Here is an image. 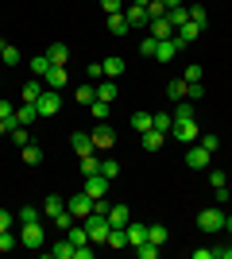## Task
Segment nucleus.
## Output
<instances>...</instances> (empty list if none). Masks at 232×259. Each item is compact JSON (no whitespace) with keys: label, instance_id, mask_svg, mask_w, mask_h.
Returning a JSON list of instances; mask_svg holds the SVG:
<instances>
[{"label":"nucleus","instance_id":"obj_1","mask_svg":"<svg viewBox=\"0 0 232 259\" xmlns=\"http://www.w3.org/2000/svg\"><path fill=\"white\" fill-rule=\"evenodd\" d=\"M89 136H93V147H97V151H112V147H116V136H112L109 120H97Z\"/></svg>","mask_w":232,"mask_h":259},{"label":"nucleus","instance_id":"obj_2","mask_svg":"<svg viewBox=\"0 0 232 259\" xmlns=\"http://www.w3.org/2000/svg\"><path fill=\"white\" fill-rule=\"evenodd\" d=\"M85 228H89V240H93V244H105V236H109V217L105 213H89L85 217Z\"/></svg>","mask_w":232,"mask_h":259},{"label":"nucleus","instance_id":"obj_3","mask_svg":"<svg viewBox=\"0 0 232 259\" xmlns=\"http://www.w3.org/2000/svg\"><path fill=\"white\" fill-rule=\"evenodd\" d=\"M43 225L35 221V225H20V248H43Z\"/></svg>","mask_w":232,"mask_h":259},{"label":"nucleus","instance_id":"obj_4","mask_svg":"<svg viewBox=\"0 0 232 259\" xmlns=\"http://www.w3.org/2000/svg\"><path fill=\"white\" fill-rule=\"evenodd\" d=\"M35 108H39V116H58V108H62L58 89H43V97L35 101Z\"/></svg>","mask_w":232,"mask_h":259},{"label":"nucleus","instance_id":"obj_5","mask_svg":"<svg viewBox=\"0 0 232 259\" xmlns=\"http://www.w3.org/2000/svg\"><path fill=\"white\" fill-rule=\"evenodd\" d=\"M198 228L201 232H221L224 228V213L221 209H201L198 213Z\"/></svg>","mask_w":232,"mask_h":259},{"label":"nucleus","instance_id":"obj_6","mask_svg":"<svg viewBox=\"0 0 232 259\" xmlns=\"http://www.w3.org/2000/svg\"><path fill=\"white\" fill-rule=\"evenodd\" d=\"M66 209L74 213V221H85V217L93 213V197H89L85 190H81V194H74V197L66 201Z\"/></svg>","mask_w":232,"mask_h":259},{"label":"nucleus","instance_id":"obj_7","mask_svg":"<svg viewBox=\"0 0 232 259\" xmlns=\"http://www.w3.org/2000/svg\"><path fill=\"white\" fill-rule=\"evenodd\" d=\"M170 136H174L178 143H198V136H201V132H198V120H178L174 128H170Z\"/></svg>","mask_w":232,"mask_h":259},{"label":"nucleus","instance_id":"obj_8","mask_svg":"<svg viewBox=\"0 0 232 259\" xmlns=\"http://www.w3.org/2000/svg\"><path fill=\"white\" fill-rule=\"evenodd\" d=\"M182 47H186V43H182L178 35H174V39H159V47H155V58H159V62H174Z\"/></svg>","mask_w":232,"mask_h":259},{"label":"nucleus","instance_id":"obj_9","mask_svg":"<svg viewBox=\"0 0 232 259\" xmlns=\"http://www.w3.org/2000/svg\"><path fill=\"white\" fill-rule=\"evenodd\" d=\"M186 166L190 170H205L209 166V151L201 143H186Z\"/></svg>","mask_w":232,"mask_h":259},{"label":"nucleus","instance_id":"obj_10","mask_svg":"<svg viewBox=\"0 0 232 259\" xmlns=\"http://www.w3.org/2000/svg\"><path fill=\"white\" fill-rule=\"evenodd\" d=\"M109 186H112V182H109L101 170H97V174H85V194H89V197H105V194H109Z\"/></svg>","mask_w":232,"mask_h":259},{"label":"nucleus","instance_id":"obj_11","mask_svg":"<svg viewBox=\"0 0 232 259\" xmlns=\"http://www.w3.org/2000/svg\"><path fill=\"white\" fill-rule=\"evenodd\" d=\"M66 81H70V77H66V66H51V70L43 74V85L47 89H66Z\"/></svg>","mask_w":232,"mask_h":259},{"label":"nucleus","instance_id":"obj_12","mask_svg":"<svg viewBox=\"0 0 232 259\" xmlns=\"http://www.w3.org/2000/svg\"><path fill=\"white\" fill-rule=\"evenodd\" d=\"M124 232H128V248H140V244L147 240V225H140V221H128Z\"/></svg>","mask_w":232,"mask_h":259},{"label":"nucleus","instance_id":"obj_13","mask_svg":"<svg viewBox=\"0 0 232 259\" xmlns=\"http://www.w3.org/2000/svg\"><path fill=\"white\" fill-rule=\"evenodd\" d=\"M147 35H151V39H174L178 31L166 23V16H163V20H151V23H147Z\"/></svg>","mask_w":232,"mask_h":259},{"label":"nucleus","instance_id":"obj_14","mask_svg":"<svg viewBox=\"0 0 232 259\" xmlns=\"http://www.w3.org/2000/svg\"><path fill=\"white\" fill-rule=\"evenodd\" d=\"M124 16H128V23L132 27H147V8H140V4H124Z\"/></svg>","mask_w":232,"mask_h":259},{"label":"nucleus","instance_id":"obj_15","mask_svg":"<svg viewBox=\"0 0 232 259\" xmlns=\"http://www.w3.org/2000/svg\"><path fill=\"white\" fill-rule=\"evenodd\" d=\"M166 23L170 27H182V23H190V4H178V8H166Z\"/></svg>","mask_w":232,"mask_h":259},{"label":"nucleus","instance_id":"obj_16","mask_svg":"<svg viewBox=\"0 0 232 259\" xmlns=\"http://www.w3.org/2000/svg\"><path fill=\"white\" fill-rule=\"evenodd\" d=\"M128 221H132V209L128 205H109V225L112 228H124Z\"/></svg>","mask_w":232,"mask_h":259},{"label":"nucleus","instance_id":"obj_17","mask_svg":"<svg viewBox=\"0 0 232 259\" xmlns=\"http://www.w3.org/2000/svg\"><path fill=\"white\" fill-rule=\"evenodd\" d=\"M70 143H74L77 155H93V151H97V147H93V136H85V132H74V136H70Z\"/></svg>","mask_w":232,"mask_h":259},{"label":"nucleus","instance_id":"obj_18","mask_svg":"<svg viewBox=\"0 0 232 259\" xmlns=\"http://www.w3.org/2000/svg\"><path fill=\"white\" fill-rule=\"evenodd\" d=\"M140 143H144V151H159V147L166 143V136H163V132H155V128H147L144 136H140Z\"/></svg>","mask_w":232,"mask_h":259},{"label":"nucleus","instance_id":"obj_19","mask_svg":"<svg viewBox=\"0 0 232 259\" xmlns=\"http://www.w3.org/2000/svg\"><path fill=\"white\" fill-rule=\"evenodd\" d=\"M47 58H51L55 66H66L70 62V47L66 43H51V47H47Z\"/></svg>","mask_w":232,"mask_h":259},{"label":"nucleus","instance_id":"obj_20","mask_svg":"<svg viewBox=\"0 0 232 259\" xmlns=\"http://www.w3.org/2000/svg\"><path fill=\"white\" fill-rule=\"evenodd\" d=\"M109 31L112 35H128V31H132V23H128L124 12H112V16H109Z\"/></svg>","mask_w":232,"mask_h":259},{"label":"nucleus","instance_id":"obj_21","mask_svg":"<svg viewBox=\"0 0 232 259\" xmlns=\"http://www.w3.org/2000/svg\"><path fill=\"white\" fill-rule=\"evenodd\" d=\"M151 128L163 132V136H170V128H174V116L170 112H151Z\"/></svg>","mask_w":232,"mask_h":259},{"label":"nucleus","instance_id":"obj_22","mask_svg":"<svg viewBox=\"0 0 232 259\" xmlns=\"http://www.w3.org/2000/svg\"><path fill=\"white\" fill-rule=\"evenodd\" d=\"M74 101L77 105H93V101H97V85H89V81H81V85H77V93H74Z\"/></svg>","mask_w":232,"mask_h":259},{"label":"nucleus","instance_id":"obj_23","mask_svg":"<svg viewBox=\"0 0 232 259\" xmlns=\"http://www.w3.org/2000/svg\"><path fill=\"white\" fill-rule=\"evenodd\" d=\"M97 101H109V105H116V77H105L97 85Z\"/></svg>","mask_w":232,"mask_h":259},{"label":"nucleus","instance_id":"obj_24","mask_svg":"<svg viewBox=\"0 0 232 259\" xmlns=\"http://www.w3.org/2000/svg\"><path fill=\"white\" fill-rule=\"evenodd\" d=\"M166 97H170V101H186L190 97V85L182 81V77H174V81L166 85Z\"/></svg>","mask_w":232,"mask_h":259},{"label":"nucleus","instance_id":"obj_25","mask_svg":"<svg viewBox=\"0 0 232 259\" xmlns=\"http://www.w3.org/2000/svg\"><path fill=\"white\" fill-rule=\"evenodd\" d=\"M62 209H66V201H62L58 194H51V197L43 201V217H51V221H55V217L62 213Z\"/></svg>","mask_w":232,"mask_h":259},{"label":"nucleus","instance_id":"obj_26","mask_svg":"<svg viewBox=\"0 0 232 259\" xmlns=\"http://www.w3.org/2000/svg\"><path fill=\"white\" fill-rule=\"evenodd\" d=\"M39 97H43V77H35V81L23 85V101H27V105H35Z\"/></svg>","mask_w":232,"mask_h":259},{"label":"nucleus","instance_id":"obj_27","mask_svg":"<svg viewBox=\"0 0 232 259\" xmlns=\"http://www.w3.org/2000/svg\"><path fill=\"white\" fill-rule=\"evenodd\" d=\"M105 248H128V232H124V228H109V236H105Z\"/></svg>","mask_w":232,"mask_h":259},{"label":"nucleus","instance_id":"obj_28","mask_svg":"<svg viewBox=\"0 0 232 259\" xmlns=\"http://www.w3.org/2000/svg\"><path fill=\"white\" fill-rule=\"evenodd\" d=\"M31 120H39V108H35V105H27V101H23V105L16 108V124H31Z\"/></svg>","mask_w":232,"mask_h":259},{"label":"nucleus","instance_id":"obj_29","mask_svg":"<svg viewBox=\"0 0 232 259\" xmlns=\"http://www.w3.org/2000/svg\"><path fill=\"white\" fill-rule=\"evenodd\" d=\"M20 155H23V162H27V166H39V162H43V147H35V143L20 147Z\"/></svg>","mask_w":232,"mask_h":259},{"label":"nucleus","instance_id":"obj_30","mask_svg":"<svg viewBox=\"0 0 232 259\" xmlns=\"http://www.w3.org/2000/svg\"><path fill=\"white\" fill-rule=\"evenodd\" d=\"M198 35H201V27H198V23H194V20H190V23H182V27H178V39H182V43H194V39H198Z\"/></svg>","mask_w":232,"mask_h":259},{"label":"nucleus","instance_id":"obj_31","mask_svg":"<svg viewBox=\"0 0 232 259\" xmlns=\"http://www.w3.org/2000/svg\"><path fill=\"white\" fill-rule=\"evenodd\" d=\"M101 70H105V77H120L124 74V58H105Z\"/></svg>","mask_w":232,"mask_h":259},{"label":"nucleus","instance_id":"obj_32","mask_svg":"<svg viewBox=\"0 0 232 259\" xmlns=\"http://www.w3.org/2000/svg\"><path fill=\"white\" fill-rule=\"evenodd\" d=\"M166 236H170V232H166V225H147V240H151V244H159V248H163Z\"/></svg>","mask_w":232,"mask_h":259},{"label":"nucleus","instance_id":"obj_33","mask_svg":"<svg viewBox=\"0 0 232 259\" xmlns=\"http://www.w3.org/2000/svg\"><path fill=\"white\" fill-rule=\"evenodd\" d=\"M170 116H174V124L178 120H194V105H190V101H174V112H170Z\"/></svg>","mask_w":232,"mask_h":259},{"label":"nucleus","instance_id":"obj_34","mask_svg":"<svg viewBox=\"0 0 232 259\" xmlns=\"http://www.w3.org/2000/svg\"><path fill=\"white\" fill-rule=\"evenodd\" d=\"M97 170L105 174L109 182H116V174H120V162H116V159H101V166H97Z\"/></svg>","mask_w":232,"mask_h":259},{"label":"nucleus","instance_id":"obj_35","mask_svg":"<svg viewBox=\"0 0 232 259\" xmlns=\"http://www.w3.org/2000/svg\"><path fill=\"white\" fill-rule=\"evenodd\" d=\"M0 62H8V66H20V51L12 43H0Z\"/></svg>","mask_w":232,"mask_h":259},{"label":"nucleus","instance_id":"obj_36","mask_svg":"<svg viewBox=\"0 0 232 259\" xmlns=\"http://www.w3.org/2000/svg\"><path fill=\"white\" fill-rule=\"evenodd\" d=\"M128 124H132V128L144 136V132L151 128V112H132V120H128Z\"/></svg>","mask_w":232,"mask_h":259},{"label":"nucleus","instance_id":"obj_37","mask_svg":"<svg viewBox=\"0 0 232 259\" xmlns=\"http://www.w3.org/2000/svg\"><path fill=\"white\" fill-rule=\"evenodd\" d=\"M27 66H31V70H35V77H43V74H47V70H51V66H55V62H51L47 54H35V58H31V62H27Z\"/></svg>","mask_w":232,"mask_h":259},{"label":"nucleus","instance_id":"obj_38","mask_svg":"<svg viewBox=\"0 0 232 259\" xmlns=\"http://www.w3.org/2000/svg\"><path fill=\"white\" fill-rule=\"evenodd\" d=\"M8 140L16 143V147H27V143H31V136H27V128H23V124H16V128L8 132Z\"/></svg>","mask_w":232,"mask_h":259},{"label":"nucleus","instance_id":"obj_39","mask_svg":"<svg viewBox=\"0 0 232 259\" xmlns=\"http://www.w3.org/2000/svg\"><path fill=\"white\" fill-rule=\"evenodd\" d=\"M89 112H93V120H109L112 116V105H109V101H93Z\"/></svg>","mask_w":232,"mask_h":259},{"label":"nucleus","instance_id":"obj_40","mask_svg":"<svg viewBox=\"0 0 232 259\" xmlns=\"http://www.w3.org/2000/svg\"><path fill=\"white\" fill-rule=\"evenodd\" d=\"M12 248H20V236H16L12 228H4V232H0V251H12Z\"/></svg>","mask_w":232,"mask_h":259},{"label":"nucleus","instance_id":"obj_41","mask_svg":"<svg viewBox=\"0 0 232 259\" xmlns=\"http://www.w3.org/2000/svg\"><path fill=\"white\" fill-rule=\"evenodd\" d=\"M51 255H55V259H74V244H70V240H58Z\"/></svg>","mask_w":232,"mask_h":259},{"label":"nucleus","instance_id":"obj_42","mask_svg":"<svg viewBox=\"0 0 232 259\" xmlns=\"http://www.w3.org/2000/svg\"><path fill=\"white\" fill-rule=\"evenodd\" d=\"M35 221H43V213H39V209H31V205H23V209H20V225H35Z\"/></svg>","mask_w":232,"mask_h":259},{"label":"nucleus","instance_id":"obj_43","mask_svg":"<svg viewBox=\"0 0 232 259\" xmlns=\"http://www.w3.org/2000/svg\"><path fill=\"white\" fill-rule=\"evenodd\" d=\"M135 255H140V259H155V255H159V244H151V240H144V244L135 248Z\"/></svg>","mask_w":232,"mask_h":259},{"label":"nucleus","instance_id":"obj_44","mask_svg":"<svg viewBox=\"0 0 232 259\" xmlns=\"http://www.w3.org/2000/svg\"><path fill=\"white\" fill-rule=\"evenodd\" d=\"M190 20H194L201 31H205V20H209V16H205V8H201V4H190Z\"/></svg>","mask_w":232,"mask_h":259},{"label":"nucleus","instance_id":"obj_45","mask_svg":"<svg viewBox=\"0 0 232 259\" xmlns=\"http://www.w3.org/2000/svg\"><path fill=\"white\" fill-rule=\"evenodd\" d=\"M166 16V4L163 0H151V4H147V20H163Z\"/></svg>","mask_w":232,"mask_h":259},{"label":"nucleus","instance_id":"obj_46","mask_svg":"<svg viewBox=\"0 0 232 259\" xmlns=\"http://www.w3.org/2000/svg\"><path fill=\"white\" fill-rule=\"evenodd\" d=\"M97 166H101L97 155H81V174H97Z\"/></svg>","mask_w":232,"mask_h":259},{"label":"nucleus","instance_id":"obj_47","mask_svg":"<svg viewBox=\"0 0 232 259\" xmlns=\"http://www.w3.org/2000/svg\"><path fill=\"white\" fill-rule=\"evenodd\" d=\"M198 143H201V147H205V151H217V147H221V140H217V136H213V132H209V136H198Z\"/></svg>","mask_w":232,"mask_h":259},{"label":"nucleus","instance_id":"obj_48","mask_svg":"<svg viewBox=\"0 0 232 259\" xmlns=\"http://www.w3.org/2000/svg\"><path fill=\"white\" fill-rule=\"evenodd\" d=\"M155 47H159V39H151V35H147L144 43H140V54H144V58H155Z\"/></svg>","mask_w":232,"mask_h":259},{"label":"nucleus","instance_id":"obj_49","mask_svg":"<svg viewBox=\"0 0 232 259\" xmlns=\"http://www.w3.org/2000/svg\"><path fill=\"white\" fill-rule=\"evenodd\" d=\"M0 120H12V124H16V108H12V101H4V97H0Z\"/></svg>","mask_w":232,"mask_h":259},{"label":"nucleus","instance_id":"obj_50","mask_svg":"<svg viewBox=\"0 0 232 259\" xmlns=\"http://www.w3.org/2000/svg\"><path fill=\"white\" fill-rule=\"evenodd\" d=\"M97 77H105V70H101V62H89L85 66V81H97Z\"/></svg>","mask_w":232,"mask_h":259},{"label":"nucleus","instance_id":"obj_51","mask_svg":"<svg viewBox=\"0 0 232 259\" xmlns=\"http://www.w3.org/2000/svg\"><path fill=\"white\" fill-rule=\"evenodd\" d=\"M209 186H213V190H221V186H228V178H224L221 170H209Z\"/></svg>","mask_w":232,"mask_h":259},{"label":"nucleus","instance_id":"obj_52","mask_svg":"<svg viewBox=\"0 0 232 259\" xmlns=\"http://www.w3.org/2000/svg\"><path fill=\"white\" fill-rule=\"evenodd\" d=\"M182 81H186V85H194V81H201V66H190V70H186V77H182Z\"/></svg>","mask_w":232,"mask_h":259},{"label":"nucleus","instance_id":"obj_53","mask_svg":"<svg viewBox=\"0 0 232 259\" xmlns=\"http://www.w3.org/2000/svg\"><path fill=\"white\" fill-rule=\"evenodd\" d=\"M101 8L109 12V16H112V12H124V0H101Z\"/></svg>","mask_w":232,"mask_h":259},{"label":"nucleus","instance_id":"obj_54","mask_svg":"<svg viewBox=\"0 0 232 259\" xmlns=\"http://www.w3.org/2000/svg\"><path fill=\"white\" fill-rule=\"evenodd\" d=\"M205 97V85H201V81H194V85H190V97L186 101H201Z\"/></svg>","mask_w":232,"mask_h":259},{"label":"nucleus","instance_id":"obj_55","mask_svg":"<svg viewBox=\"0 0 232 259\" xmlns=\"http://www.w3.org/2000/svg\"><path fill=\"white\" fill-rule=\"evenodd\" d=\"M194 259H217V248H194Z\"/></svg>","mask_w":232,"mask_h":259},{"label":"nucleus","instance_id":"obj_56","mask_svg":"<svg viewBox=\"0 0 232 259\" xmlns=\"http://www.w3.org/2000/svg\"><path fill=\"white\" fill-rule=\"evenodd\" d=\"M93 213H105V217H109V201H105V197H93Z\"/></svg>","mask_w":232,"mask_h":259},{"label":"nucleus","instance_id":"obj_57","mask_svg":"<svg viewBox=\"0 0 232 259\" xmlns=\"http://www.w3.org/2000/svg\"><path fill=\"white\" fill-rule=\"evenodd\" d=\"M74 259H93V248H89V244L85 248H74Z\"/></svg>","mask_w":232,"mask_h":259},{"label":"nucleus","instance_id":"obj_58","mask_svg":"<svg viewBox=\"0 0 232 259\" xmlns=\"http://www.w3.org/2000/svg\"><path fill=\"white\" fill-rule=\"evenodd\" d=\"M4 228H12V213L8 209H0V232H4Z\"/></svg>","mask_w":232,"mask_h":259},{"label":"nucleus","instance_id":"obj_59","mask_svg":"<svg viewBox=\"0 0 232 259\" xmlns=\"http://www.w3.org/2000/svg\"><path fill=\"white\" fill-rule=\"evenodd\" d=\"M12 128H16V124H12V120H0V136H8Z\"/></svg>","mask_w":232,"mask_h":259},{"label":"nucleus","instance_id":"obj_60","mask_svg":"<svg viewBox=\"0 0 232 259\" xmlns=\"http://www.w3.org/2000/svg\"><path fill=\"white\" fill-rule=\"evenodd\" d=\"M217 255H221V259H232V244H228V248H217Z\"/></svg>","mask_w":232,"mask_h":259},{"label":"nucleus","instance_id":"obj_61","mask_svg":"<svg viewBox=\"0 0 232 259\" xmlns=\"http://www.w3.org/2000/svg\"><path fill=\"white\" fill-rule=\"evenodd\" d=\"M166 8H178V4H186V0H163Z\"/></svg>","mask_w":232,"mask_h":259},{"label":"nucleus","instance_id":"obj_62","mask_svg":"<svg viewBox=\"0 0 232 259\" xmlns=\"http://www.w3.org/2000/svg\"><path fill=\"white\" fill-rule=\"evenodd\" d=\"M132 4H140V8H147V4H151V0H132Z\"/></svg>","mask_w":232,"mask_h":259},{"label":"nucleus","instance_id":"obj_63","mask_svg":"<svg viewBox=\"0 0 232 259\" xmlns=\"http://www.w3.org/2000/svg\"><path fill=\"white\" fill-rule=\"evenodd\" d=\"M224 228H228V232H232V217H224Z\"/></svg>","mask_w":232,"mask_h":259}]
</instances>
